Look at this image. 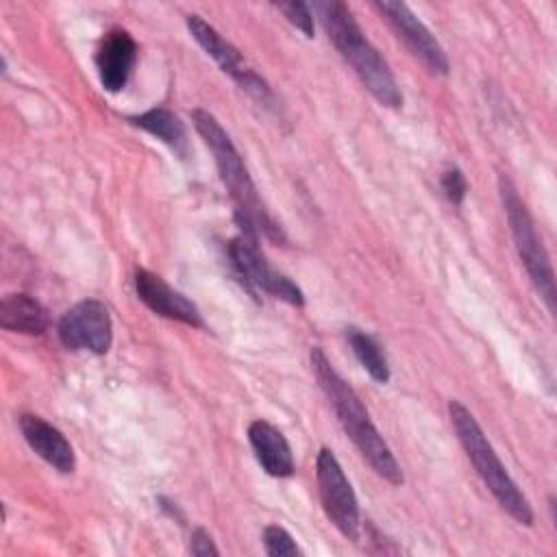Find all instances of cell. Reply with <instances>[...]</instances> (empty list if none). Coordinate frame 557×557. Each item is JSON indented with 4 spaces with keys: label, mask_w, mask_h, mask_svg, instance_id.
<instances>
[{
    "label": "cell",
    "mask_w": 557,
    "mask_h": 557,
    "mask_svg": "<svg viewBox=\"0 0 557 557\" xmlns=\"http://www.w3.org/2000/svg\"><path fill=\"white\" fill-rule=\"evenodd\" d=\"M309 359L320 389L324 392L329 405L333 407L344 433L350 437L355 448L381 479L392 485H400L405 481L403 470L392 455L387 442L370 420V413L366 411L357 392L339 376V372L331 366L329 357L320 346L311 348Z\"/></svg>",
    "instance_id": "cell-1"
},
{
    "label": "cell",
    "mask_w": 557,
    "mask_h": 557,
    "mask_svg": "<svg viewBox=\"0 0 557 557\" xmlns=\"http://www.w3.org/2000/svg\"><path fill=\"white\" fill-rule=\"evenodd\" d=\"M313 11L318 13L337 52L352 67V72L359 76L372 98L389 109L403 107V94L394 72L379 54V50L368 41L350 7L339 0H320L313 2Z\"/></svg>",
    "instance_id": "cell-2"
},
{
    "label": "cell",
    "mask_w": 557,
    "mask_h": 557,
    "mask_svg": "<svg viewBox=\"0 0 557 557\" xmlns=\"http://www.w3.org/2000/svg\"><path fill=\"white\" fill-rule=\"evenodd\" d=\"M191 122L198 135L205 139L207 148L211 150L220 178L235 202V220L239 228H248L257 235H265L272 242H281L283 233L278 224L270 218L265 207L261 205V198L257 194V187L248 174V168L244 163V157L235 148L231 135L222 128V124L205 109L191 111Z\"/></svg>",
    "instance_id": "cell-3"
},
{
    "label": "cell",
    "mask_w": 557,
    "mask_h": 557,
    "mask_svg": "<svg viewBox=\"0 0 557 557\" xmlns=\"http://www.w3.org/2000/svg\"><path fill=\"white\" fill-rule=\"evenodd\" d=\"M448 416H450V424L457 433L461 448L466 450L470 463L474 466L476 474L481 476V481L485 483L490 494L516 522L531 527L533 524L531 503L522 494V490L516 485V481L509 476V472L505 470L500 457L496 455L494 446L490 444V440L483 433L476 418L459 400L448 403Z\"/></svg>",
    "instance_id": "cell-4"
},
{
    "label": "cell",
    "mask_w": 557,
    "mask_h": 557,
    "mask_svg": "<svg viewBox=\"0 0 557 557\" xmlns=\"http://www.w3.org/2000/svg\"><path fill=\"white\" fill-rule=\"evenodd\" d=\"M498 194L503 200V209H505V215L509 222V231H511L518 257H520L533 287L537 289L540 298L546 302V309L553 313L555 311V274H553L548 252L535 231V222H533L524 200L520 198L516 185L505 174L498 176Z\"/></svg>",
    "instance_id": "cell-5"
},
{
    "label": "cell",
    "mask_w": 557,
    "mask_h": 557,
    "mask_svg": "<svg viewBox=\"0 0 557 557\" xmlns=\"http://www.w3.org/2000/svg\"><path fill=\"white\" fill-rule=\"evenodd\" d=\"M259 237L250 233H242L228 242L226 246V257L231 263L233 274L237 281L255 294L265 292L278 300H285L287 305L302 307L305 305V294L302 289L283 272H278L270 261L263 257V252L257 246Z\"/></svg>",
    "instance_id": "cell-6"
},
{
    "label": "cell",
    "mask_w": 557,
    "mask_h": 557,
    "mask_svg": "<svg viewBox=\"0 0 557 557\" xmlns=\"http://www.w3.org/2000/svg\"><path fill=\"white\" fill-rule=\"evenodd\" d=\"M315 479L326 518L335 529L357 542L359 540V503L350 481L346 479L337 457L329 448H320L315 459Z\"/></svg>",
    "instance_id": "cell-7"
},
{
    "label": "cell",
    "mask_w": 557,
    "mask_h": 557,
    "mask_svg": "<svg viewBox=\"0 0 557 557\" xmlns=\"http://www.w3.org/2000/svg\"><path fill=\"white\" fill-rule=\"evenodd\" d=\"M187 30L194 37V41L218 63V67L228 74L248 96H252L255 100H259L261 104L270 107L272 91L268 87V83L244 61L242 52L226 41L209 22H205L200 15H187Z\"/></svg>",
    "instance_id": "cell-8"
},
{
    "label": "cell",
    "mask_w": 557,
    "mask_h": 557,
    "mask_svg": "<svg viewBox=\"0 0 557 557\" xmlns=\"http://www.w3.org/2000/svg\"><path fill=\"white\" fill-rule=\"evenodd\" d=\"M372 7L385 17V22L392 26L396 37L431 74H440V76L448 74L450 65L442 44L405 2L379 0V2H372Z\"/></svg>",
    "instance_id": "cell-9"
},
{
    "label": "cell",
    "mask_w": 557,
    "mask_h": 557,
    "mask_svg": "<svg viewBox=\"0 0 557 557\" xmlns=\"http://www.w3.org/2000/svg\"><path fill=\"white\" fill-rule=\"evenodd\" d=\"M59 339L70 350H89L94 355H104L113 342V324L104 302L87 298L70 307L59 324Z\"/></svg>",
    "instance_id": "cell-10"
},
{
    "label": "cell",
    "mask_w": 557,
    "mask_h": 557,
    "mask_svg": "<svg viewBox=\"0 0 557 557\" xmlns=\"http://www.w3.org/2000/svg\"><path fill=\"white\" fill-rule=\"evenodd\" d=\"M135 292H137L139 300L157 315L183 322L194 329H205L198 307L187 296H183L181 292L170 287L159 274L137 268L135 270Z\"/></svg>",
    "instance_id": "cell-11"
},
{
    "label": "cell",
    "mask_w": 557,
    "mask_h": 557,
    "mask_svg": "<svg viewBox=\"0 0 557 557\" xmlns=\"http://www.w3.org/2000/svg\"><path fill=\"white\" fill-rule=\"evenodd\" d=\"M135 59L137 46L131 33L124 28H111L102 37L96 52V70L100 85L111 94L122 91L135 67Z\"/></svg>",
    "instance_id": "cell-12"
},
{
    "label": "cell",
    "mask_w": 557,
    "mask_h": 557,
    "mask_svg": "<svg viewBox=\"0 0 557 557\" xmlns=\"http://www.w3.org/2000/svg\"><path fill=\"white\" fill-rule=\"evenodd\" d=\"M17 424H20V431H22L26 444L46 463H50L54 470H59L63 474L74 472V468H76L74 448L57 426H52L50 422H46L41 416H35V413H22Z\"/></svg>",
    "instance_id": "cell-13"
},
{
    "label": "cell",
    "mask_w": 557,
    "mask_h": 557,
    "mask_svg": "<svg viewBox=\"0 0 557 557\" xmlns=\"http://www.w3.org/2000/svg\"><path fill=\"white\" fill-rule=\"evenodd\" d=\"M248 440L259 466L276 479L294 474V455L285 435L265 420H252L248 424Z\"/></svg>",
    "instance_id": "cell-14"
},
{
    "label": "cell",
    "mask_w": 557,
    "mask_h": 557,
    "mask_svg": "<svg viewBox=\"0 0 557 557\" xmlns=\"http://www.w3.org/2000/svg\"><path fill=\"white\" fill-rule=\"evenodd\" d=\"M0 326L13 333L41 335L48 329V311L28 294H7L0 302Z\"/></svg>",
    "instance_id": "cell-15"
},
{
    "label": "cell",
    "mask_w": 557,
    "mask_h": 557,
    "mask_svg": "<svg viewBox=\"0 0 557 557\" xmlns=\"http://www.w3.org/2000/svg\"><path fill=\"white\" fill-rule=\"evenodd\" d=\"M128 122L146 133H150L152 137H157L159 141H163L168 148H172L181 159L187 157L189 152V144H187V131L185 124L181 122V117L176 113H172L170 109L163 107H154L148 109L139 115H131Z\"/></svg>",
    "instance_id": "cell-16"
},
{
    "label": "cell",
    "mask_w": 557,
    "mask_h": 557,
    "mask_svg": "<svg viewBox=\"0 0 557 557\" xmlns=\"http://www.w3.org/2000/svg\"><path fill=\"white\" fill-rule=\"evenodd\" d=\"M346 339L357 357V361L363 366V370L376 381V383H387L389 381V363L387 357L383 352V348L379 346V342L368 335L361 329H346Z\"/></svg>",
    "instance_id": "cell-17"
},
{
    "label": "cell",
    "mask_w": 557,
    "mask_h": 557,
    "mask_svg": "<svg viewBox=\"0 0 557 557\" xmlns=\"http://www.w3.org/2000/svg\"><path fill=\"white\" fill-rule=\"evenodd\" d=\"M263 548L270 557H296L300 548L296 546L294 537L278 524H268L263 529Z\"/></svg>",
    "instance_id": "cell-18"
},
{
    "label": "cell",
    "mask_w": 557,
    "mask_h": 557,
    "mask_svg": "<svg viewBox=\"0 0 557 557\" xmlns=\"http://www.w3.org/2000/svg\"><path fill=\"white\" fill-rule=\"evenodd\" d=\"M276 9L287 17L289 24H294L298 30H302L305 37H313V11L307 2L294 0V2H278Z\"/></svg>",
    "instance_id": "cell-19"
},
{
    "label": "cell",
    "mask_w": 557,
    "mask_h": 557,
    "mask_svg": "<svg viewBox=\"0 0 557 557\" xmlns=\"http://www.w3.org/2000/svg\"><path fill=\"white\" fill-rule=\"evenodd\" d=\"M440 185H442V191L446 196V200L450 205H461L463 198H466V191H468V181L463 176V172L457 168V165H450L442 172V178H440Z\"/></svg>",
    "instance_id": "cell-20"
},
{
    "label": "cell",
    "mask_w": 557,
    "mask_h": 557,
    "mask_svg": "<svg viewBox=\"0 0 557 557\" xmlns=\"http://www.w3.org/2000/svg\"><path fill=\"white\" fill-rule=\"evenodd\" d=\"M189 553L196 557H209V555H220L218 546L213 544L211 535L205 529H194L191 540H189Z\"/></svg>",
    "instance_id": "cell-21"
}]
</instances>
